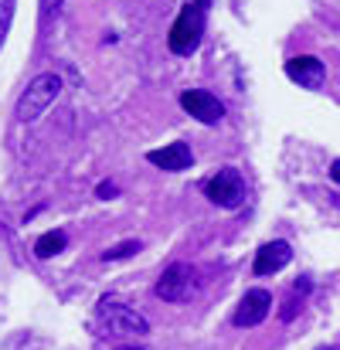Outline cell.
<instances>
[{"mask_svg":"<svg viewBox=\"0 0 340 350\" xmlns=\"http://www.w3.org/2000/svg\"><path fill=\"white\" fill-rule=\"evenodd\" d=\"M208 3L211 0H191L181 7L177 21L170 24V34H167V44L174 55H194L201 48V38H205V27H208Z\"/></svg>","mask_w":340,"mask_h":350,"instance_id":"cell-1","label":"cell"},{"mask_svg":"<svg viewBox=\"0 0 340 350\" xmlns=\"http://www.w3.org/2000/svg\"><path fill=\"white\" fill-rule=\"evenodd\" d=\"M58 96H62V79H58L55 72H41V75H34V79L27 82V89L21 92L14 116L21 119V122H34V119H41L55 106Z\"/></svg>","mask_w":340,"mask_h":350,"instance_id":"cell-2","label":"cell"},{"mask_svg":"<svg viewBox=\"0 0 340 350\" xmlns=\"http://www.w3.org/2000/svg\"><path fill=\"white\" fill-rule=\"evenodd\" d=\"M96 323H99V330H106V334H122V337H133V334L143 337V334H150L146 317L136 313L133 306L119 303V299H103V303H99Z\"/></svg>","mask_w":340,"mask_h":350,"instance_id":"cell-3","label":"cell"},{"mask_svg":"<svg viewBox=\"0 0 340 350\" xmlns=\"http://www.w3.org/2000/svg\"><path fill=\"white\" fill-rule=\"evenodd\" d=\"M205 198L211 201V204H218V208H241V201H245V180H241V174L235 170V167H222L215 177H208L205 180Z\"/></svg>","mask_w":340,"mask_h":350,"instance_id":"cell-4","label":"cell"},{"mask_svg":"<svg viewBox=\"0 0 340 350\" xmlns=\"http://www.w3.org/2000/svg\"><path fill=\"white\" fill-rule=\"evenodd\" d=\"M164 303H184L194 296V269L187 262H174L164 269V275L157 279V289H153Z\"/></svg>","mask_w":340,"mask_h":350,"instance_id":"cell-5","label":"cell"},{"mask_svg":"<svg viewBox=\"0 0 340 350\" xmlns=\"http://www.w3.org/2000/svg\"><path fill=\"white\" fill-rule=\"evenodd\" d=\"M181 109L187 116H194L198 122H205V126H215V122H222V116H225V106L218 103V96H211L205 89L181 92Z\"/></svg>","mask_w":340,"mask_h":350,"instance_id":"cell-6","label":"cell"},{"mask_svg":"<svg viewBox=\"0 0 340 350\" xmlns=\"http://www.w3.org/2000/svg\"><path fill=\"white\" fill-rule=\"evenodd\" d=\"M269 310H272L269 289H248V293L238 299L231 323H235V327H259V323L269 317Z\"/></svg>","mask_w":340,"mask_h":350,"instance_id":"cell-7","label":"cell"},{"mask_svg":"<svg viewBox=\"0 0 340 350\" xmlns=\"http://www.w3.org/2000/svg\"><path fill=\"white\" fill-rule=\"evenodd\" d=\"M286 79L296 82L300 89H320L327 79V65L313 55H296L286 62Z\"/></svg>","mask_w":340,"mask_h":350,"instance_id":"cell-8","label":"cell"},{"mask_svg":"<svg viewBox=\"0 0 340 350\" xmlns=\"http://www.w3.org/2000/svg\"><path fill=\"white\" fill-rule=\"evenodd\" d=\"M289 262H293L289 241H265V245L255 252L252 272H255V275H276V272H283Z\"/></svg>","mask_w":340,"mask_h":350,"instance_id":"cell-9","label":"cell"},{"mask_svg":"<svg viewBox=\"0 0 340 350\" xmlns=\"http://www.w3.org/2000/svg\"><path fill=\"white\" fill-rule=\"evenodd\" d=\"M146 160H150L153 167L167 170V174H181V170H187V167H191L194 153H191V146H187V143H167V146H160V150H150V153H146Z\"/></svg>","mask_w":340,"mask_h":350,"instance_id":"cell-10","label":"cell"},{"mask_svg":"<svg viewBox=\"0 0 340 350\" xmlns=\"http://www.w3.org/2000/svg\"><path fill=\"white\" fill-rule=\"evenodd\" d=\"M65 245H68V238H65V232H44L38 241H34V255L38 258H55V255H62L65 252Z\"/></svg>","mask_w":340,"mask_h":350,"instance_id":"cell-11","label":"cell"},{"mask_svg":"<svg viewBox=\"0 0 340 350\" xmlns=\"http://www.w3.org/2000/svg\"><path fill=\"white\" fill-rule=\"evenodd\" d=\"M140 248H143V241H136V238H126V241L109 245V248L103 252V262H122V258H133Z\"/></svg>","mask_w":340,"mask_h":350,"instance_id":"cell-12","label":"cell"},{"mask_svg":"<svg viewBox=\"0 0 340 350\" xmlns=\"http://www.w3.org/2000/svg\"><path fill=\"white\" fill-rule=\"evenodd\" d=\"M14 10H17V0H0V48L10 34V24H14Z\"/></svg>","mask_w":340,"mask_h":350,"instance_id":"cell-13","label":"cell"},{"mask_svg":"<svg viewBox=\"0 0 340 350\" xmlns=\"http://www.w3.org/2000/svg\"><path fill=\"white\" fill-rule=\"evenodd\" d=\"M300 310H303V296L296 299V289H293V296H289V299H286V306L279 310V317H283V323H289V320H293V317H296Z\"/></svg>","mask_w":340,"mask_h":350,"instance_id":"cell-14","label":"cell"},{"mask_svg":"<svg viewBox=\"0 0 340 350\" xmlns=\"http://www.w3.org/2000/svg\"><path fill=\"white\" fill-rule=\"evenodd\" d=\"M65 0H41V21H51L58 10H62Z\"/></svg>","mask_w":340,"mask_h":350,"instance_id":"cell-15","label":"cell"},{"mask_svg":"<svg viewBox=\"0 0 340 350\" xmlns=\"http://www.w3.org/2000/svg\"><path fill=\"white\" fill-rule=\"evenodd\" d=\"M96 194H99L103 201H109V198H116V194H119V187H116L113 180H103V184L96 187Z\"/></svg>","mask_w":340,"mask_h":350,"instance_id":"cell-16","label":"cell"},{"mask_svg":"<svg viewBox=\"0 0 340 350\" xmlns=\"http://www.w3.org/2000/svg\"><path fill=\"white\" fill-rule=\"evenodd\" d=\"M330 177L340 184V160H334V167H330Z\"/></svg>","mask_w":340,"mask_h":350,"instance_id":"cell-17","label":"cell"},{"mask_svg":"<svg viewBox=\"0 0 340 350\" xmlns=\"http://www.w3.org/2000/svg\"><path fill=\"white\" fill-rule=\"evenodd\" d=\"M99 350H140V347H129V344H119V347H99Z\"/></svg>","mask_w":340,"mask_h":350,"instance_id":"cell-18","label":"cell"},{"mask_svg":"<svg viewBox=\"0 0 340 350\" xmlns=\"http://www.w3.org/2000/svg\"><path fill=\"white\" fill-rule=\"evenodd\" d=\"M320 350H340V347H320Z\"/></svg>","mask_w":340,"mask_h":350,"instance_id":"cell-19","label":"cell"}]
</instances>
